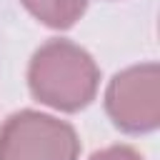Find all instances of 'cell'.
<instances>
[{
  "label": "cell",
  "instance_id": "6da1fadb",
  "mask_svg": "<svg viewBox=\"0 0 160 160\" xmlns=\"http://www.w3.org/2000/svg\"><path fill=\"white\" fill-rule=\"evenodd\" d=\"M28 85L35 100L62 112L88 108L100 85V70L88 50L55 38L40 45L28 68Z\"/></svg>",
  "mask_w": 160,
  "mask_h": 160
},
{
  "label": "cell",
  "instance_id": "7a4b0ae2",
  "mask_svg": "<svg viewBox=\"0 0 160 160\" xmlns=\"http://www.w3.org/2000/svg\"><path fill=\"white\" fill-rule=\"evenodd\" d=\"M78 155L75 128L52 115L20 110L0 125V160H78Z\"/></svg>",
  "mask_w": 160,
  "mask_h": 160
},
{
  "label": "cell",
  "instance_id": "3957f363",
  "mask_svg": "<svg viewBox=\"0 0 160 160\" xmlns=\"http://www.w3.org/2000/svg\"><path fill=\"white\" fill-rule=\"evenodd\" d=\"M105 110L112 125L122 132H152L160 125L158 62H142L120 70L105 90Z\"/></svg>",
  "mask_w": 160,
  "mask_h": 160
},
{
  "label": "cell",
  "instance_id": "277c9868",
  "mask_svg": "<svg viewBox=\"0 0 160 160\" xmlns=\"http://www.w3.org/2000/svg\"><path fill=\"white\" fill-rule=\"evenodd\" d=\"M20 2L28 8L32 18L55 30L72 28L88 8V0H20Z\"/></svg>",
  "mask_w": 160,
  "mask_h": 160
},
{
  "label": "cell",
  "instance_id": "5b68a950",
  "mask_svg": "<svg viewBox=\"0 0 160 160\" xmlns=\"http://www.w3.org/2000/svg\"><path fill=\"white\" fill-rule=\"evenodd\" d=\"M90 160H142V155L128 145H110L90 155Z\"/></svg>",
  "mask_w": 160,
  "mask_h": 160
}]
</instances>
